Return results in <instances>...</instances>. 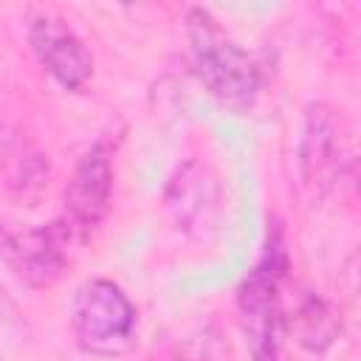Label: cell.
<instances>
[{"instance_id": "cell-2", "label": "cell", "mask_w": 361, "mask_h": 361, "mask_svg": "<svg viewBox=\"0 0 361 361\" xmlns=\"http://www.w3.org/2000/svg\"><path fill=\"white\" fill-rule=\"evenodd\" d=\"M68 322L76 344L96 358H118L138 341V310L133 299L118 282L104 276L76 288Z\"/></svg>"}, {"instance_id": "cell-4", "label": "cell", "mask_w": 361, "mask_h": 361, "mask_svg": "<svg viewBox=\"0 0 361 361\" xmlns=\"http://www.w3.org/2000/svg\"><path fill=\"white\" fill-rule=\"evenodd\" d=\"M299 180L313 197H327L353 175V149L341 116L327 104H310L299 135Z\"/></svg>"}, {"instance_id": "cell-6", "label": "cell", "mask_w": 361, "mask_h": 361, "mask_svg": "<svg viewBox=\"0 0 361 361\" xmlns=\"http://www.w3.org/2000/svg\"><path fill=\"white\" fill-rule=\"evenodd\" d=\"M110 197H113V152L104 141H99L79 158L65 186V223L71 226V231L79 237L96 231L110 212Z\"/></svg>"}, {"instance_id": "cell-3", "label": "cell", "mask_w": 361, "mask_h": 361, "mask_svg": "<svg viewBox=\"0 0 361 361\" xmlns=\"http://www.w3.org/2000/svg\"><path fill=\"white\" fill-rule=\"evenodd\" d=\"M285 274V248L279 234L268 237V245L254 265V271L243 279L237 305L240 324L245 333V344L254 361H279V324H282V302L279 282Z\"/></svg>"}, {"instance_id": "cell-8", "label": "cell", "mask_w": 361, "mask_h": 361, "mask_svg": "<svg viewBox=\"0 0 361 361\" xmlns=\"http://www.w3.org/2000/svg\"><path fill=\"white\" fill-rule=\"evenodd\" d=\"M0 180L20 200H34L48 186V158L20 130H0Z\"/></svg>"}, {"instance_id": "cell-10", "label": "cell", "mask_w": 361, "mask_h": 361, "mask_svg": "<svg viewBox=\"0 0 361 361\" xmlns=\"http://www.w3.org/2000/svg\"><path fill=\"white\" fill-rule=\"evenodd\" d=\"M288 324L296 336V341L307 350H324L333 344L336 333H338V322L333 316V310L327 307L324 299H319L316 293L313 296H305L296 310L288 316Z\"/></svg>"}, {"instance_id": "cell-1", "label": "cell", "mask_w": 361, "mask_h": 361, "mask_svg": "<svg viewBox=\"0 0 361 361\" xmlns=\"http://www.w3.org/2000/svg\"><path fill=\"white\" fill-rule=\"evenodd\" d=\"M186 39L192 68L200 85L228 110L245 113L259 96V68L251 54L234 42L212 11L195 6L186 11Z\"/></svg>"}, {"instance_id": "cell-5", "label": "cell", "mask_w": 361, "mask_h": 361, "mask_svg": "<svg viewBox=\"0 0 361 361\" xmlns=\"http://www.w3.org/2000/svg\"><path fill=\"white\" fill-rule=\"evenodd\" d=\"M76 237L65 220L0 231V254L8 268L31 288L54 285L68 265V243Z\"/></svg>"}, {"instance_id": "cell-7", "label": "cell", "mask_w": 361, "mask_h": 361, "mask_svg": "<svg viewBox=\"0 0 361 361\" xmlns=\"http://www.w3.org/2000/svg\"><path fill=\"white\" fill-rule=\"evenodd\" d=\"M28 45L37 62L65 87L79 90L93 76V56L82 37L56 14H37L28 23Z\"/></svg>"}, {"instance_id": "cell-9", "label": "cell", "mask_w": 361, "mask_h": 361, "mask_svg": "<svg viewBox=\"0 0 361 361\" xmlns=\"http://www.w3.org/2000/svg\"><path fill=\"white\" fill-rule=\"evenodd\" d=\"M166 200L183 231H203L217 212V183L200 164H186L172 178Z\"/></svg>"}]
</instances>
